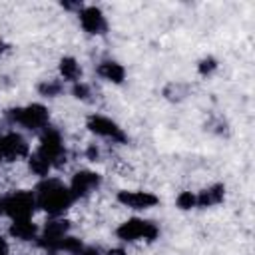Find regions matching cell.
Instances as JSON below:
<instances>
[{"instance_id":"cell-14","label":"cell","mask_w":255,"mask_h":255,"mask_svg":"<svg viewBox=\"0 0 255 255\" xmlns=\"http://www.w3.org/2000/svg\"><path fill=\"white\" fill-rule=\"evenodd\" d=\"M195 197H197V205H199V207H211V205H217V203L223 201V197H225V187H223L221 183H215V185H211V187L199 191V195H195Z\"/></svg>"},{"instance_id":"cell-1","label":"cell","mask_w":255,"mask_h":255,"mask_svg":"<svg viewBox=\"0 0 255 255\" xmlns=\"http://www.w3.org/2000/svg\"><path fill=\"white\" fill-rule=\"evenodd\" d=\"M34 195H36V205L42 207L44 211H48L50 215L64 213L74 201L70 187H66L56 177H46L42 183H38Z\"/></svg>"},{"instance_id":"cell-28","label":"cell","mask_w":255,"mask_h":255,"mask_svg":"<svg viewBox=\"0 0 255 255\" xmlns=\"http://www.w3.org/2000/svg\"><path fill=\"white\" fill-rule=\"evenodd\" d=\"M6 255H8V253H6Z\"/></svg>"},{"instance_id":"cell-18","label":"cell","mask_w":255,"mask_h":255,"mask_svg":"<svg viewBox=\"0 0 255 255\" xmlns=\"http://www.w3.org/2000/svg\"><path fill=\"white\" fill-rule=\"evenodd\" d=\"M195 205H197L195 193H191V191H181V193L177 195V207H179V209H191V207H195Z\"/></svg>"},{"instance_id":"cell-27","label":"cell","mask_w":255,"mask_h":255,"mask_svg":"<svg viewBox=\"0 0 255 255\" xmlns=\"http://www.w3.org/2000/svg\"><path fill=\"white\" fill-rule=\"evenodd\" d=\"M52 255H60V253H52Z\"/></svg>"},{"instance_id":"cell-26","label":"cell","mask_w":255,"mask_h":255,"mask_svg":"<svg viewBox=\"0 0 255 255\" xmlns=\"http://www.w3.org/2000/svg\"><path fill=\"white\" fill-rule=\"evenodd\" d=\"M0 211H2V199H0Z\"/></svg>"},{"instance_id":"cell-16","label":"cell","mask_w":255,"mask_h":255,"mask_svg":"<svg viewBox=\"0 0 255 255\" xmlns=\"http://www.w3.org/2000/svg\"><path fill=\"white\" fill-rule=\"evenodd\" d=\"M28 165H30V171L36 173V175H40V177H48V173H50V169H52V163H50L44 155H40L38 151L30 155Z\"/></svg>"},{"instance_id":"cell-23","label":"cell","mask_w":255,"mask_h":255,"mask_svg":"<svg viewBox=\"0 0 255 255\" xmlns=\"http://www.w3.org/2000/svg\"><path fill=\"white\" fill-rule=\"evenodd\" d=\"M8 253V245H6V241L0 237V255H6Z\"/></svg>"},{"instance_id":"cell-19","label":"cell","mask_w":255,"mask_h":255,"mask_svg":"<svg viewBox=\"0 0 255 255\" xmlns=\"http://www.w3.org/2000/svg\"><path fill=\"white\" fill-rule=\"evenodd\" d=\"M72 94H74L78 100H88V98L92 96V90H90L88 84H84V82H76L74 88H72Z\"/></svg>"},{"instance_id":"cell-2","label":"cell","mask_w":255,"mask_h":255,"mask_svg":"<svg viewBox=\"0 0 255 255\" xmlns=\"http://www.w3.org/2000/svg\"><path fill=\"white\" fill-rule=\"evenodd\" d=\"M6 116L12 124H18L26 129H42L50 122L48 108L42 104H28L22 108H12V110H8Z\"/></svg>"},{"instance_id":"cell-20","label":"cell","mask_w":255,"mask_h":255,"mask_svg":"<svg viewBox=\"0 0 255 255\" xmlns=\"http://www.w3.org/2000/svg\"><path fill=\"white\" fill-rule=\"evenodd\" d=\"M217 68V62L213 60V58H203L201 62H199V66H197V70H199V74H203V76H207V74H211L213 70Z\"/></svg>"},{"instance_id":"cell-3","label":"cell","mask_w":255,"mask_h":255,"mask_svg":"<svg viewBox=\"0 0 255 255\" xmlns=\"http://www.w3.org/2000/svg\"><path fill=\"white\" fill-rule=\"evenodd\" d=\"M34 209H36V195L32 191L18 189L2 197V213H6L12 219H30Z\"/></svg>"},{"instance_id":"cell-7","label":"cell","mask_w":255,"mask_h":255,"mask_svg":"<svg viewBox=\"0 0 255 255\" xmlns=\"http://www.w3.org/2000/svg\"><path fill=\"white\" fill-rule=\"evenodd\" d=\"M88 128H90V131H94L96 135H102L106 139H112V141H118V143L126 141V133L122 131V128L106 116H100V114L90 116L88 118Z\"/></svg>"},{"instance_id":"cell-13","label":"cell","mask_w":255,"mask_h":255,"mask_svg":"<svg viewBox=\"0 0 255 255\" xmlns=\"http://www.w3.org/2000/svg\"><path fill=\"white\" fill-rule=\"evenodd\" d=\"M98 74H100L104 80L114 82V84H122L124 78H126V70H124V66L118 64V62H114V60H106V62H102V64L98 66Z\"/></svg>"},{"instance_id":"cell-22","label":"cell","mask_w":255,"mask_h":255,"mask_svg":"<svg viewBox=\"0 0 255 255\" xmlns=\"http://www.w3.org/2000/svg\"><path fill=\"white\" fill-rule=\"evenodd\" d=\"M78 255H100V251L96 247H82Z\"/></svg>"},{"instance_id":"cell-21","label":"cell","mask_w":255,"mask_h":255,"mask_svg":"<svg viewBox=\"0 0 255 255\" xmlns=\"http://www.w3.org/2000/svg\"><path fill=\"white\" fill-rule=\"evenodd\" d=\"M86 155H88L92 161H96V159H98V155H100V149H98L96 145H90V147H88V151H86Z\"/></svg>"},{"instance_id":"cell-17","label":"cell","mask_w":255,"mask_h":255,"mask_svg":"<svg viewBox=\"0 0 255 255\" xmlns=\"http://www.w3.org/2000/svg\"><path fill=\"white\" fill-rule=\"evenodd\" d=\"M38 90H40L42 96L54 98V96H58V94L62 92V84H60L58 80H46V82H42V84L38 86Z\"/></svg>"},{"instance_id":"cell-8","label":"cell","mask_w":255,"mask_h":255,"mask_svg":"<svg viewBox=\"0 0 255 255\" xmlns=\"http://www.w3.org/2000/svg\"><path fill=\"white\" fill-rule=\"evenodd\" d=\"M100 183H102L100 173H96V171H88V169H82V171L74 173L72 183H70V191H72L74 199H76V197H86V195H88V193H92Z\"/></svg>"},{"instance_id":"cell-6","label":"cell","mask_w":255,"mask_h":255,"mask_svg":"<svg viewBox=\"0 0 255 255\" xmlns=\"http://www.w3.org/2000/svg\"><path fill=\"white\" fill-rule=\"evenodd\" d=\"M28 141L16 133V131H8V133H0V159H22L28 155Z\"/></svg>"},{"instance_id":"cell-15","label":"cell","mask_w":255,"mask_h":255,"mask_svg":"<svg viewBox=\"0 0 255 255\" xmlns=\"http://www.w3.org/2000/svg\"><path fill=\"white\" fill-rule=\"evenodd\" d=\"M60 74H62V78L64 80H68V82H80V76H82V68H80V64L76 62V58H72V56H66V58H62L60 60Z\"/></svg>"},{"instance_id":"cell-12","label":"cell","mask_w":255,"mask_h":255,"mask_svg":"<svg viewBox=\"0 0 255 255\" xmlns=\"http://www.w3.org/2000/svg\"><path fill=\"white\" fill-rule=\"evenodd\" d=\"M10 235L20 239V241H32L38 235V227L30 219H12Z\"/></svg>"},{"instance_id":"cell-5","label":"cell","mask_w":255,"mask_h":255,"mask_svg":"<svg viewBox=\"0 0 255 255\" xmlns=\"http://www.w3.org/2000/svg\"><path fill=\"white\" fill-rule=\"evenodd\" d=\"M38 153L44 155L52 163V167L62 165L66 161V149H64V141H62V135H60L58 129H52V128L44 129V133L40 137Z\"/></svg>"},{"instance_id":"cell-24","label":"cell","mask_w":255,"mask_h":255,"mask_svg":"<svg viewBox=\"0 0 255 255\" xmlns=\"http://www.w3.org/2000/svg\"><path fill=\"white\" fill-rule=\"evenodd\" d=\"M108 255H126V251H124V249H120V247H116V249H110V251H108Z\"/></svg>"},{"instance_id":"cell-10","label":"cell","mask_w":255,"mask_h":255,"mask_svg":"<svg viewBox=\"0 0 255 255\" xmlns=\"http://www.w3.org/2000/svg\"><path fill=\"white\" fill-rule=\"evenodd\" d=\"M118 201L129 209H149L157 203V197L149 191H129L124 189L118 193Z\"/></svg>"},{"instance_id":"cell-9","label":"cell","mask_w":255,"mask_h":255,"mask_svg":"<svg viewBox=\"0 0 255 255\" xmlns=\"http://www.w3.org/2000/svg\"><path fill=\"white\" fill-rule=\"evenodd\" d=\"M78 14H80L78 16L80 18V24H82V28L86 32H90V34H104L106 32L108 22H106V16H104V12L100 8H96V6H84V8H80Z\"/></svg>"},{"instance_id":"cell-4","label":"cell","mask_w":255,"mask_h":255,"mask_svg":"<svg viewBox=\"0 0 255 255\" xmlns=\"http://www.w3.org/2000/svg\"><path fill=\"white\" fill-rule=\"evenodd\" d=\"M118 237L124 239V241H137V239H145V241H153L159 233L157 225L153 221H147V219H128L124 221L120 227H118Z\"/></svg>"},{"instance_id":"cell-11","label":"cell","mask_w":255,"mask_h":255,"mask_svg":"<svg viewBox=\"0 0 255 255\" xmlns=\"http://www.w3.org/2000/svg\"><path fill=\"white\" fill-rule=\"evenodd\" d=\"M68 231H70V223H68L66 219H52V221H48L46 227H44V233H42V237H40V245L46 249L50 243H54V241L66 237Z\"/></svg>"},{"instance_id":"cell-25","label":"cell","mask_w":255,"mask_h":255,"mask_svg":"<svg viewBox=\"0 0 255 255\" xmlns=\"http://www.w3.org/2000/svg\"><path fill=\"white\" fill-rule=\"evenodd\" d=\"M6 50H8V44H6V42H4L2 38H0V54H4Z\"/></svg>"}]
</instances>
